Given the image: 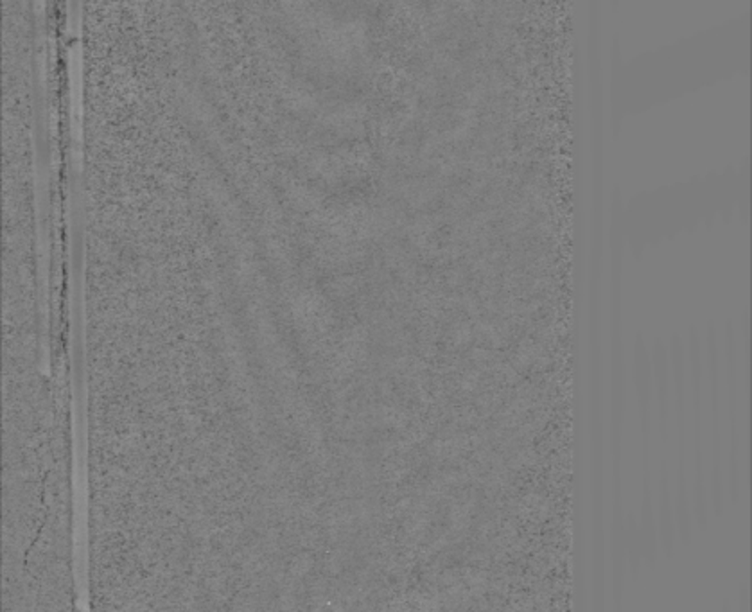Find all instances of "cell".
<instances>
[{
    "mask_svg": "<svg viewBox=\"0 0 752 612\" xmlns=\"http://www.w3.org/2000/svg\"><path fill=\"white\" fill-rule=\"evenodd\" d=\"M655 521H657V537H659V549L664 555H673L677 546V528H675V514H673V494L670 485V472L666 458L659 460V474H657V496H655Z\"/></svg>",
    "mask_w": 752,
    "mask_h": 612,
    "instance_id": "cell-1",
    "label": "cell"
},
{
    "mask_svg": "<svg viewBox=\"0 0 752 612\" xmlns=\"http://www.w3.org/2000/svg\"><path fill=\"white\" fill-rule=\"evenodd\" d=\"M623 546H625V558L627 569L632 576H638L643 565V544L638 521L632 514L625 517V533H623Z\"/></svg>",
    "mask_w": 752,
    "mask_h": 612,
    "instance_id": "cell-2",
    "label": "cell"
},
{
    "mask_svg": "<svg viewBox=\"0 0 752 612\" xmlns=\"http://www.w3.org/2000/svg\"><path fill=\"white\" fill-rule=\"evenodd\" d=\"M732 612H750V591L747 585H743L739 589L736 605L732 607Z\"/></svg>",
    "mask_w": 752,
    "mask_h": 612,
    "instance_id": "cell-3",
    "label": "cell"
},
{
    "mask_svg": "<svg viewBox=\"0 0 752 612\" xmlns=\"http://www.w3.org/2000/svg\"><path fill=\"white\" fill-rule=\"evenodd\" d=\"M720 612H732V605H731V601H723V605H722Z\"/></svg>",
    "mask_w": 752,
    "mask_h": 612,
    "instance_id": "cell-4",
    "label": "cell"
}]
</instances>
